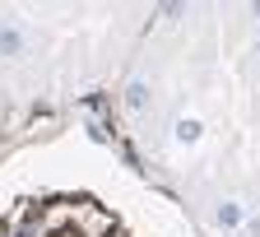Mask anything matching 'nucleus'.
Listing matches in <instances>:
<instances>
[{
	"instance_id": "1",
	"label": "nucleus",
	"mask_w": 260,
	"mask_h": 237,
	"mask_svg": "<svg viewBox=\"0 0 260 237\" xmlns=\"http://www.w3.org/2000/svg\"><path fill=\"white\" fill-rule=\"evenodd\" d=\"M0 237H125V232L88 200H42V205H23L10 223H0Z\"/></svg>"
}]
</instances>
